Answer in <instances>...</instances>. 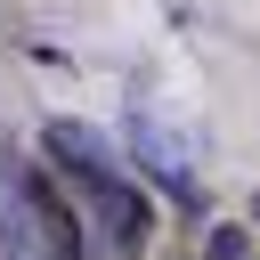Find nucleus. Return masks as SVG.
Masks as SVG:
<instances>
[{
  "instance_id": "nucleus-4",
  "label": "nucleus",
  "mask_w": 260,
  "mask_h": 260,
  "mask_svg": "<svg viewBox=\"0 0 260 260\" xmlns=\"http://www.w3.org/2000/svg\"><path fill=\"white\" fill-rule=\"evenodd\" d=\"M203 260H252V236H244V228H211Z\"/></svg>"
},
{
  "instance_id": "nucleus-2",
  "label": "nucleus",
  "mask_w": 260,
  "mask_h": 260,
  "mask_svg": "<svg viewBox=\"0 0 260 260\" xmlns=\"http://www.w3.org/2000/svg\"><path fill=\"white\" fill-rule=\"evenodd\" d=\"M81 211L65 203V187L49 171H32L24 154H0V260H89L81 252Z\"/></svg>"
},
{
  "instance_id": "nucleus-1",
  "label": "nucleus",
  "mask_w": 260,
  "mask_h": 260,
  "mask_svg": "<svg viewBox=\"0 0 260 260\" xmlns=\"http://www.w3.org/2000/svg\"><path fill=\"white\" fill-rule=\"evenodd\" d=\"M41 154H49V171L81 195V211L98 219V244H106L114 260H138L146 236H154V203H146L138 171H122L114 146H106L98 130H81V122H49V130H41Z\"/></svg>"
},
{
  "instance_id": "nucleus-3",
  "label": "nucleus",
  "mask_w": 260,
  "mask_h": 260,
  "mask_svg": "<svg viewBox=\"0 0 260 260\" xmlns=\"http://www.w3.org/2000/svg\"><path fill=\"white\" fill-rule=\"evenodd\" d=\"M130 146H138V154H146V171H154V179H162V187H171V195H179V203H203V187H195V179H187V162H179V154H171V138H162V130H154V122H130Z\"/></svg>"
}]
</instances>
